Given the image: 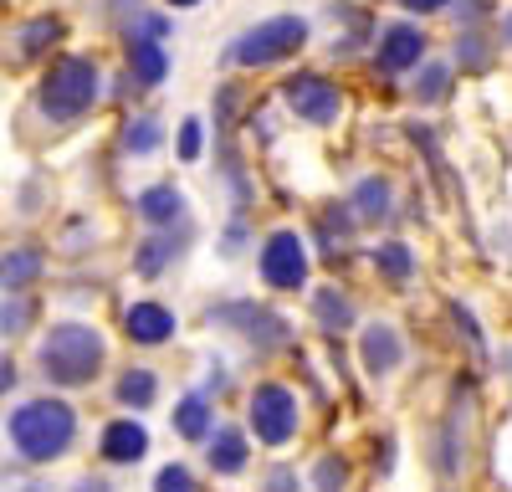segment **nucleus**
I'll return each mask as SVG.
<instances>
[{
	"label": "nucleus",
	"mask_w": 512,
	"mask_h": 492,
	"mask_svg": "<svg viewBox=\"0 0 512 492\" xmlns=\"http://www.w3.org/2000/svg\"><path fill=\"white\" fill-rule=\"evenodd\" d=\"M420 62H425V31L410 26V21L384 26V36H379V67L384 72H410Z\"/></svg>",
	"instance_id": "obj_8"
},
{
	"label": "nucleus",
	"mask_w": 512,
	"mask_h": 492,
	"mask_svg": "<svg viewBox=\"0 0 512 492\" xmlns=\"http://www.w3.org/2000/svg\"><path fill=\"white\" fill-rule=\"evenodd\" d=\"M446 0H405V11H441Z\"/></svg>",
	"instance_id": "obj_33"
},
{
	"label": "nucleus",
	"mask_w": 512,
	"mask_h": 492,
	"mask_svg": "<svg viewBox=\"0 0 512 492\" xmlns=\"http://www.w3.org/2000/svg\"><path fill=\"white\" fill-rule=\"evenodd\" d=\"M98 98V67L88 57H62L52 62V72L41 77V113L67 123L77 113H88Z\"/></svg>",
	"instance_id": "obj_4"
},
{
	"label": "nucleus",
	"mask_w": 512,
	"mask_h": 492,
	"mask_svg": "<svg viewBox=\"0 0 512 492\" xmlns=\"http://www.w3.org/2000/svg\"><path fill=\"white\" fill-rule=\"evenodd\" d=\"M210 318H216V323H236L251 344H282L287 339V323L277 313H267V308H256V303H231V308H216Z\"/></svg>",
	"instance_id": "obj_9"
},
{
	"label": "nucleus",
	"mask_w": 512,
	"mask_h": 492,
	"mask_svg": "<svg viewBox=\"0 0 512 492\" xmlns=\"http://www.w3.org/2000/svg\"><path fill=\"white\" fill-rule=\"evenodd\" d=\"M82 492H103V487H82Z\"/></svg>",
	"instance_id": "obj_36"
},
{
	"label": "nucleus",
	"mask_w": 512,
	"mask_h": 492,
	"mask_svg": "<svg viewBox=\"0 0 512 492\" xmlns=\"http://www.w3.org/2000/svg\"><path fill=\"white\" fill-rule=\"evenodd\" d=\"M303 41H308V21L303 16H272L262 26L241 31L226 47V62L231 67H272V62H282L292 52H303Z\"/></svg>",
	"instance_id": "obj_3"
},
{
	"label": "nucleus",
	"mask_w": 512,
	"mask_h": 492,
	"mask_svg": "<svg viewBox=\"0 0 512 492\" xmlns=\"http://www.w3.org/2000/svg\"><path fill=\"white\" fill-rule=\"evenodd\" d=\"M384 205H390V185L384 180H364L359 190H354V211L369 221V216H384Z\"/></svg>",
	"instance_id": "obj_23"
},
{
	"label": "nucleus",
	"mask_w": 512,
	"mask_h": 492,
	"mask_svg": "<svg viewBox=\"0 0 512 492\" xmlns=\"http://www.w3.org/2000/svg\"><path fill=\"white\" fill-rule=\"evenodd\" d=\"M374 267H379L384 277H395V282H405V277L415 272V257H410V246H405V241H384L379 252H374Z\"/></svg>",
	"instance_id": "obj_20"
},
{
	"label": "nucleus",
	"mask_w": 512,
	"mask_h": 492,
	"mask_svg": "<svg viewBox=\"0 0 512 492\" xmlns=\"http://www.w3.org/2000/svg\"><path fill=\"white\" fill-rule=\"evenodd\" d=\"M128 62H134V72H139L144 82H164V72H169L164 47H159V41H149V36H139V41H134V52H128Z\"/></svg>",
	"instance_id": "obj_17"
},
{
	"label": "nucleus",
	"mask_w": 512,
	"mask_h": 492,
	"mask_svg": "<svg viewBox=\"0 0 512 492\" xmlns=\"http://www.w3.org/2000/svg\"><path fill=\"white\" fill-rule=\"evenodd\" d=\"M251 431L267 446H287L297 436V400L282 385H262L251 395Z\"/></svg>",
	"instance_id": "obj_6"
},
{
	"label": "nucleus",
	"mask_w": 512,
	"mask_h": 492,
	"mask_svg": "<svg viewBox=\"0 0 512 492\" xmlns=\"http://www.w3.org/2000/svg\"><path fill=\"white\" fill-rule=\"evenodd\" d=\"M313 308H318L323 328H349V323H354V308H349V298H344V293H333V287H323V293L313 298Z\"/></svg>",
	"instance_id": "obj_22"
},
{
	"label": "nucleus",
	"mask_w": 512,
	"mask_h": 492,
	"mask_svg": "<svg viewBox=\"0 0 512 492\" xmlns=\"http://www.w3.org/2000/svg\"><path fill=\"white\" fill-rule=\"evenodd\" d=\"M446 88H451V72H446L441 62H425V67H420V77H415V88H410V93H415L420 103H441V98H446Z\"/></svg>",
	"instance_id": "obj_21"
},
{
	"label": "nucleus",
	"mask_w": 512,
	"mask_h": 492,
	"mask_svg": "<svg viewBox=\"0 0 512 492\" xmlns=\"http://www.w3.org/2000/svg\"><path fill=\"white\" fill-rule=\"evenodd\" d=\"M128 149H134V154H154V149H159V123H154V118L128 123Z\"/></svg>",
	"instance_id": "obj_24"
},
{
	"label": "nucleus",
	"mask_w": 512,
	"mask_h": 492,
	"mask_svg": "<svg viewBox=\"0 0 512 492\" xmlns=\"http://www.w3.org/2000/svg\"><path fill=\"white\" fill-rule=\"evenodd\" d=\"M36 359H41V375H47L52 385L77 390V385L98 380V369L108 359V344H103V334L93 323H52V334L41 339Z\"/></svg>",
	"instance_id": "obj_1"
},
{
	"label": "nucleus",
	"mask_w": 512,
	"mask_h": 492,
	"mask_svg": "<svg viewBox=\"0 0 512 492\" xmlns=\"http://www.w3.org/2000/svg\"><path fill=\"white\" fill-rule=\"evenodd\" d=\"M262 277L267 287H282V293H297L308 282V246L297 231H272L262 241Z\"/></svg>",
	"instance_id": "obj_5"
},
{
	"label": "nucleus",
	"mask_w": 512,
	"mask_h": 492,
	"mask_svg": "<svg viewBox=\"0 0 512 492\" xmlns=\"http://www.w3.org/2000/svg\"><path fill=\"white\" fill-rule=\"evenodd\" d=\"M31 298H16V303H6V308H0V334H21V328L31 323Z\"/></svg>",
	"instance_id": "obj_28"
},
{
	"label": "nucleus",
	"mask_w": 512,
	"mask_h": 492,
	"mask_svg": "<svg viewBox=\"0 0 512 492\" xmlns=\"http://www.w3.org/2000/svg\"><path fill=\"white\" fill-rule=\"evenodd\" d=\"M149 451V431L128 416V421H113L108 431H103V462H113V467H128V462H139Z\"/></svg>",
	"instance_id": "obj_12"
},
{
	"label": "nucleus",
	"mask_w": 512,
	"mask_h": 492,
	"mask_svg": "<svg viewBox=\"0 0 512 492\" xmlns=\"http://www.w3.org/2000/svg\"><path fill=\"white\" fill-rule=\"evenodd\" d=\"M282 93H287V108H292L297 118H308V123H333L338 108H344L338 88H333L328 77H318V72H297Z\"/></svg>",
	"instance_id": "obj_7"
},
{
	"label": "nucleus",
	"mask_w": 512,
	"mask_h": 492,
	"mask_svg": "<svg viewBox=\"0 0 512 492\" xmlns=\"http://www.w3.org/2000/svg\"><path fill=\"white\" fill-rule=\"evenodd\" d=\"M175 431L185 441H205L210 436V405H205V395H185L175 405Z\"/></svg>",
	"instance_id": "obj_16"
},
{
	"label": "nucleus",
	"mask_w": 512,
	"mask_h": 492,
	"mask_svg": "<svg viewBox=\"0 0 512 492\" xmlns=\"http://www.w3.org/2000/svg\"><path fill=\"white\" fill-rule=\"evenodd\" d=\"M123 328H128V339L134 344H164L169 334H175V313H169L164 303H134L128 308V318H123Z\"/></svg>",
	"instance_id": "obj_11"
},
{
	"label": "nucleus",
	"mask_w": 512,
	"mask_h": 492,
	"mask_svg": "<svg viewBox=\"0 0 512 492\" xmlns=\"http://www.w3.org/2000/svg\"><path fill=\"white\" fill-rule=\"evenodd\" d=\"M169 6H175V11H185V6H200V0H169Z\"/></svg>",
	"instance_id": "obj_34"
},
{
	"label": "nucleus",
	"mask_w": 512,
	"mask_h": 492,
	"mask_svg": "<svg viewBox=\"0 0 512 492\" xmlns=\"http://www.w3.org/2000/svg\"><path fill=\"white\" fill-rule=\"evenodd\" d=\"M154 492H200V487H195L190 467H180V462H175V467H164V472L154 477Z\"/></svg>",
	"instance_id": "obj_26"
},
{
	"label": "nucleus",
	"mask_w": 512,
	"mask_h": 492,
	"mask_svg": "<svg viewBox=\"0 0 512 492\" xmlns=\"http://www.w3.org/2000/svg\"><path fill=\"white\" fill-rule=\"evenodd\" d=\"M461 16H466V21H477V16H487V0H461Z\"/></svg>",
	"instance_id": "obj_31"
},
{
	"label": "nucleus",
	"mask_w": 512,
	"mask_h": 492,
	"mask_svg": "<svg viewBox=\"0 0 512 492\" xmlns=\"http://www.w3.org/2000/svg\"><path fill=\"white\" fill-rule=\"evenodd\" d=\"M200 118H185L180 123V159H200Z\"/></svg>",
	"instance_id": "obj_29"
},
{
	"label": "nucleus",
	"mask_w": 512,
	"mask_h": 492,
	"mask_svg": "<svg viewBox=\"0 0 512 492\" xmlns=\"http://www.w3.org/2000/svg\"><path fill=\"white\" fill-rule=\"evenodd\" d=\"M313 482H318V492H344L349 472H344V462H338V457H323L318 472H313Z\"/></svg>",
	"instance_id": "obj_25"
},
{
	"label": "nucleus",
	"mask_w": 512,
	"mask_h": 492,
	"mask_svg": "<svg viewBox=\"0 0 512 492\" xmlns=\"http://www.w3.org/2000/svg\"><path fill=\"white\" fill-rule=\"evenodd\" d=\"M77 436V410L67 400H26L11 416V441L26 462H57Z\"/></svg>",
	"instance_id": "obj_2"
},
{
	"label": "nucleus",
	"mask_w": 512,
	"mask_h": 492,
	"mask_svg": "<svg viewBox=\"0 0 512 492\" xmlns=\"http://www.w3.org/2000/svg\"><path fill=\"white\" fill-rule=\"evenodd\" d=\"M11 385H16V359L0 354V395H11Z\"/></svg>",
	"instance_id": "obj_30"
},
{
	"label": "nucleus",
	"mask_w": 512,
	"mask_h": 492,
	"mask_svg": "<svg viewBox=\"0 0 512 492\" xmlns=\"http://www.w3.org/2000/svg\"><path fill=\"white\" fill-rule=\"evenodd\" d=\"M57 36H62V21L57 16H41L21 31V57H41L47 47H57Z\"/></svg>",
	"instance_id": "obj_19"
},
{
	"label": "nucleus",
	"mask_w": 512,
	"mask_h": 492,
	"mask_svg": "<svg viewBox=\"0 0 512 492\" xmlns=\"http://www.w3.org/2000/svg\"><path fill=\"white\" fill-rule=\"evenodd\" d=\"M154 395H159V380L149 375V369H128V375L118 380V400H123V405H134V410L154 405Z\"/></svg>",
	"instance_id": "obj_18"
},
{
	"label": "nucleus",
	"mask_w": 512,
	"mask_h": 492,
	"mask_svg": "<svg viewBox=\"0 0 512 492\" xmlns=\"http://www.w3.org/2000/svg\"><path fill=\"white\" fill-rule=\"evenodd\" d=\"M502 36H507V41H512V21H507V31H502Z\"/></svg>",
	"instance_id": "obj_35"
},
{
	"label": "nucleus",
	"mask_w": 512,
	"mask_h": 492,
	"mask_svg": "<svg viewBox=\"0 0 512 492\" xmlns=\"http://www.w3.org/2000/svg\"><path fill=\"white\" fill-rule=\"evenodd\" d=\"M359 359H364L369 375H390V369L405 359V344H400V334L390 323H369L364 339H359Z\"/></svg>",
	"instance_id": "obj_10"
},
{
	"label": "nucleus",
	"mask_w": 512,
	"mask_h": 492,
	"mask_svg": "<svg viewBox=\"0 0 512 492\" xmlns=\"http://www.w3.org/2000/svg\"><path fill=\"white\" fill-rule=\"evenodd\" d=\"M36 277H41V252H36V246H16V252L0 257V287L21 293V287H31Z\"/></svg>",
	"instance_id": "obj_14"
},
{
	"label": "nucleus",
	"mask_w": 512,
	"mask_h": 492,
	"mask_svg": "<svg viewBox=\"0 0 512 492\" xmlns=\"http://www.w3.org/2000/svg\"><path fill=\"white\" fill-rule=\"evenodd\" d=\"M272 492H297V477H292V472H277V477H272Z\"/></svg>",
	"instance_id": "obj_32"
},
{
	"label": "nucleus",
	"mask_w": 512,
	"mask_h": 492,
	"mask_svg": "<svg viewBox=\"0 0 512 492\" xmlns=\"http://www.w3.org/2000/svg\"><path fill=\"white\" fill-rule=\"evenodd\" d=\"M139 216H144L149 226H175V221L185 216V195H180L175 185H149V190L139 195Z\"/></svg>",
	"instance_id": "obj_13"
},
{
	"label": "nucleus",
	"mask_w": 512,
	"mask_h": 492,
	"mask_svg": "<svg viewBox=\"0 0 512 492\" xmlns=\"http://www.w3.org/2000/svg\"><path fill=\"white\" fill-rule=\"evenodd\" d=\"M175 257V241H149L144 252H139V272L144 277H154V272H164V262Z\"/></svg>",
	"instance_id": "obj_27"
},
{
	"label": "nucleus",
	"mask_w": 512,
	"mask_h": 492,
	"mask_svg": "<svg viewBox=\"0 0 512 492\" xmlns=\"http://www.w3.org/2000/svg\"><path fill=\"white\" fill-rule=\"evenodd\" d=\"M210 467H216L221 477H236V472L246 467V436L231 431V426L210 436Z\"/></svg>",
	"instance_id": "obj_15"
}]
</instances>
